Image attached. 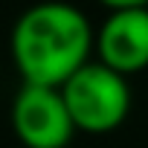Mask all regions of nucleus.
I'll use <instances>...</instances> for the list:
<instances>
[{"mask_svg":"<svg viewBox=\"0 0 148 148\" xmlns=\"http://www.w3.org/2000/svg\"><path fill=\"white\" fill-rule=\"evenodd\" d=\"M12 128L26 148H67L79 131L61 87L26 82L12 102Z\"/></svg>","mask_w":148,"mask_h":148,"instance_id":"7ed1b4c3","label":"nucleus"},{"mask_svg":"<svg viewBox=\"0 0 148 148\" xmlns=\"http://www.w3.org/2000/svg\"><path fill=\"white\" fill-rule=\"evenodd\" d=\"M99 61L122 76L148 67V6L110 9L108 21L96 32Z\"/></svg>","mask_w":148,"mask_h":148,"instance_id":"20e7f679","label":"nucleus"},{"mask_svg":"<svg viewBox=\"0 0 148 148\" xmlns=\"http://www.w3.org/2000/svg\"><path fill=\"white\" fill-rule=\"evenodd\" d=\"M145 6H148V3H145Z\"/></svg>","mask_w":148,"mask_h":148,"instance_id":"423d86ee","label":"nucleus"},{"mask_svg":"<svg viewBox=\"0 0 148 148\" xmlns=\"http://www.w3.org/2000/svg\"><path fill=\"white\" fill-rule=\"evenodd\" d=\"M96 32L82 9L64 0L29 6L12 29V58L26 84L61 87L90 61Z\"/></svg>","mask_w":148,"mask_h":148,"instance_id":"f257e3e1","label":"nucleus"},{"mask_svg":"<svg viewBox=\"0 0 148 148\" xmlns=\"http://www.w3.org/2000/svg\"><path fill=\"white\" fill-rule=\"evenodd\" d=\"M70 116L84 134H108L128 119L131 87L128 76L102 61H87L61 84Z\"/></svg>","mask_w":148,"mask_h":148,"instance_id":"f03ea898","label":"nucleus"},{"mask_svg":"<svg viewBox=\"0 0 148 148\" xmlns=\"http://www.w3.org/2000/svg\"><path fill=\"white\" fill-rule=\"evenodd\" d=\"M108 9H131V6H145L148 0H99Z\"/></svg>","mask_w":148,"mask_h":148,"instance_id":"39448f33","label":"nucleus"}]
</instances>
